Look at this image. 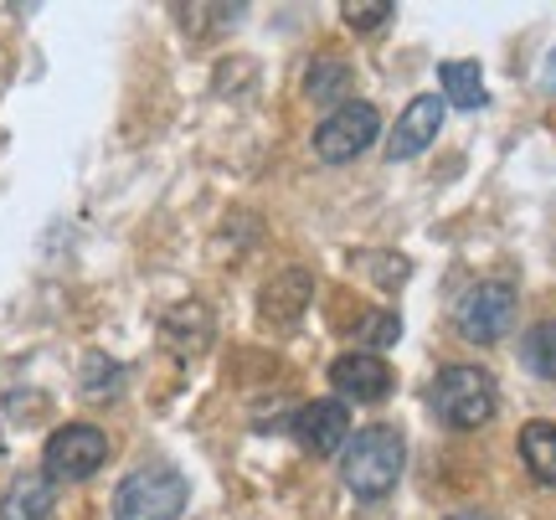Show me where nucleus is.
<instances>
[{"mask_svg": "<svg viewBox=\"0 0 556 520\" xmlns=\"http://www.w3.org/2000/svg\"><path fill=\"white\" fill-rule=\"evenodd\" d=\"M402 464H407V443H402L397 428H387V422L361 428L345 448V484L361 500H381L402 480Z\"/></svg>", "mask_w": 556, "mask_h": 520, "instance_id": "f257e3e1", "label": "nucleus"}, {"mask_svg": "<svg viewBox=\"0 0 556 520\" xmlns=\"http://www.w3.org/2000/svg\"><path fill=\"white\" fill-rule=\"evenodd\" d=\"M186 510V480L170 464H144L114 490V520H176Z\"/></svg>", "mask_w": 556, "mask_h": 520, "instance_id": "f03ea898", "label": "nucleus"}, {"mask_svg": "<svg viewBox=\"0 0 556 520\" xmlns=\"http://www.w3.org/2000/svg\"><path fill=\"white\" fill-rule=\"evenodd\" d=\"M495 377L490 371H479V366H448V371H438L433 381V413L448 428H479V422L495 418Z\"/></svg>", "mask_w": 556, "mask_h": 520, "instance_id": "7ed1b4c3", "label": "nucleus"}, {"mask_svg": "<svg viewBox=\"0 0 556 520\" xmlns=\"http://www.w3.org/2000/svg\"><path fill=\"white\" fill-rule=\"evenodd\" d=\"M377 129H381V119H377V109H371V103H361V99L351 103V99H345L336 114H330V119L315 129V155L325 165L356 161L361 150L377 140Z\"/></svg>", "mask_w": 556, "mask_h": 520, "instance_id": "20e7f679", "label": "nucleus"}, {"mask_svg": "<svg viewBox=\"0 0 556 520\" xmlns=\"http://www.w3.org/2000/svg\"><path fill=\"white\" fill-rule=\"evenodd\" d=\"M516 320V289L510 283H475L464 300H458V335L475 345H495Z\"/></svg>", "mask_w": 556, "mask_h": 520, "instance_id": "39448f33", "label": "nucleus"}, {"mask_svg": "<svg viewBox=\"0 0 556 520\" xmlns=\"http://www.w3.org/2000/svg\"><path fill=\"white\" fill-rule=\"evenodd\" d=\"M103 459H109V439H103L93 422H67V428H58V433L47 439V454H41L47 480H88Z\"/></svg>", "mask_w": 556, "mask_h": 520, "instance_id": "423d86ee", "label": "nucleus"}, {"mask_svg": "<svg viewBox=\"0 0 556 520\" xmlns=\"http://www.w3.org/2000/svg\"><path fill=\"white\" fill-rule=\"evenodd\" d=\"M438 129H443V103H438L433 93H422V99H413L397 114L387 155H392V161H413V155H422V150L438 140Z\"/></svg>", "mask_w": 556, "mask_h": 520, "instance_id": "0eeeda50", "label": "nucleus"}, {"mask_svg": "<svg viewBox=\"0 0 556 520\" xmlns=\"http://www.w3.org/2000/svg\"><path fill=\"white\" fill-rule=\"evenodd\" d=\"M330 386L356 402H381L392 392V366L381 356H371V351H351V356H340L330 366Z\"/></svg>", "mask_w": 556, "mask_h": 520, "instance_id": "6e6552de", "label": "nucleus"}, {"mask_svg": "<svg viewBox=\"0 0 556 520\" xmlns=\"http://www.w3.org/2000/svg\"><path fill=\"white\" fill-rule=\"evenodd\" d=\"M294 439L304 443L315 459H325V454H336L340 443L351 439V413H345L340 402H309V407H299Z\"/></svg>", "mask_w": 556, "mask_h": 520, "instance_id": "1a4fd4ad", "label": "nucleus"}, {"mask_svg": "<svg viewBox=\"0 0 556 520\" xmlns=\"http://www.w3.org/2000/svg\"><path fill=\"white\" fill-rule=\"evenodd\" d=\"M309 294H315V279H309V268H283L268 289H263V315L278 325H289L299 320L304 309H309Z\"/></svg>", "mask_w": 556, "mask_h": 520, "instance_id": "9d476101", "label": "nucleus"}, {"mask_svg": "<svg viewBox=\"0 0 556 520\" xmlns=\"http://www.w3.org/2000/svg\"><path fill=\"white\" fill-rule=\"evenodd\" d=\"M160 341H165V351H176V356H197L212 341V315L201 304H176L160 320Z\"/></svg>", "mask_w": 556, "mask_h": 520, "instance_id": "9b49d317", "label": "nucleus"}, {"mask_svg": "<svg viewBox=\"0 0 556 520\" xmlns=\"http://www.w3.org/2000/svg\"><path fill=\"white\" fill-rule=\"evenodd\" d=\"M58 505V484L47 474H21L5 495H0V520H47Z\"/></svg>", "mask_w": 556, "mask_h": 520, "instance_id": "f8f14e48", "label": "nucleus"}, {"mask_svg": "<svg viewBox=\"0 0 556 520\" xmlns=\"http://www.w3.org/2000/svg\"><path fill=\"white\" fill-rule=\"evenodd\" d=\"M520 459L541 484H556V422H526L520 428Z\"/></svg>", "mask_w": 556, "mask_h": 520, "instance_id": "ddd939ff", "label": "nucleus"}, {"mask_svg": "<svg viewBox=\"0 0 556 520\" xmlns=\"http://www.w3.org/2000/svg\"><path fill=\"white\" fill-rule=\"evenodd\" d=\"M438 83H443L448 103H458V109H484V103H490L484 78H479V62H443V67H438Z\"/></svg>", "mask_w": 556, "mask_h": 520, "instance_id": "4468645a", "label": "nucleus"}, {"mask_svg": "<svg viewBox=\"0 0 556 520\" xmlns=\"http://www.w3.org/2000/svg\"><path fill=\"white\" fill-rule=\"evenodd\" d=\"M345 88H351V67L340 58H319L304 78V93L309 103H345Z\"/></svg>", "mask_w": 556, "mask_h": 520, "instance_id": "2eb2a0df", "label": "nucleus"}, {"mask_svg": "<svg viewBox=\"0 0 556 520\" xmlns=\"http://www.w3.org/2000/svg\"><path fill=\"white\" fill-rule=\"evenodd\" d=\"M520 360L536 371V377H546V381H556V320H546V325H536L526 341H520Z\"/></svg>", "mask_w": 556, "mask_h": 520, "instance_id": "dca6fc26", "label": "nucleus"}, {"mask_svg": "<svg viewBox=\"0 0 556 520\" xmlns=\"http://www.w3.org/2000/svg\"><path fill=\"white\" fill-rule=\"evenodd\" d=\"M397 335H402V325L392 309H371V315L356 325V341L366 345V351H381V345H392Z\"/></svg>", "mask_w": 556, "mask_h": 520, "instance_id": "f3484780", "label": "nucleus"}, {"mask_svg": "<svg viewBox=\"0 0 556 520\" xmlns=\"http://www.w3.org/2000/svg\"><path fill=\"white\" fill-rule=\"evenodd\" d=\"M340 16L351 21V31H377L381 21H392V0H345Z\"/></svg>", "mask_w": 556, "mask_h": 520, "instance_id": "a211bd4d", "label": "nucleus"}, {"mask_svg": "<svg viewBox=\"0 0 556 520\" xmlns=\"http://www.w3.org/2000/svg\"><path fill=\"white\" fill-rule=\"evenodd\" d=\"M103 381L114 386V381H119V366H109L103 356H93V360H88V371H83V386H88V397H109V392H103Z\"/></svg>", "mask_w": 556, "mask_h": 520, "instance_id": "6ab92c4d", "label": "nucleus"}, {"mask_svg": "<svg viewBox=\"0 0 556 520\" xmlns=\"http://www.w3.org/2000/svg\"><path fill=\"white\" fill-rule=\"evenodd\" d=\"M371 263H377V279L381 283H402V279H407V263L392 258V253H371Z\"/></svg>", "mask_w": 556, "mask_h": 520, "instance_id": "aec40b11", "label": "nucleus"}, {"mask_svg": "<svg viewBox=\"0 0 556 520\" xmlns=\"http://www.w3.org/2000/svg\"><path fill=\"white\" fill-rule=\"evenodd\" d=\"M541 83H546V88L556 93V52H552V67H546V78H541Z\"/></svg>", "mask_w": 556, "mask_h": 520, "instance_id": "412c9836", "label": "nucleus"}, {"mask_svg": "<svg viewBox=\"0 0 556 520\" xmlns=\"http://www.w3.org/2000/svg\"><path fill=\"white\" fill-rule=\"evenodd\" d=\"M454 520H490V516H479V510H464V516H454Z\"/></svg>", "mask_w": 556, "mask_h": 520, "instance_id": "4be33fe9", "label": "nucleus"}]
</instances>
